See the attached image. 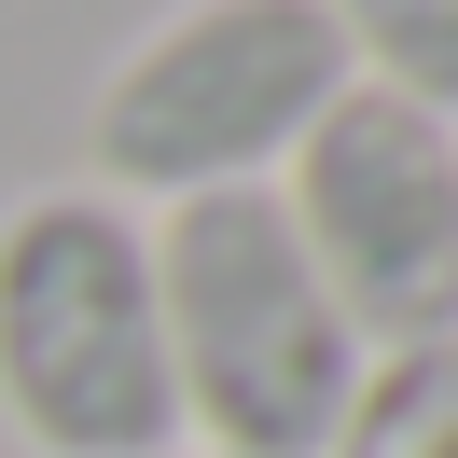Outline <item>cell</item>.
Masks as SVG:
<instances>
[{
  "label": "cell",
  "mask_w": 458,
  "mask_h": 458,
  "mask_svg": "<svg viewBox=\"0 0 458 458\" xmlns=\"http://www.w3.org/2000/svg\"><path fill=\"white\" fill-rule=\"evenodd\" d=\"M153 306H167V375H181V445L208 458H319L375 347L319 292L278 181L153 208Z\"/></svg>",
  "instance_id": "1"
},
{
  "label": "cell",
  "mask_w": 458,
  "mask_h": 458,
  "mask_svg": "<svg viewBox=\"0 0 458 458\" xmlns=\"http://www.w3.org/2000/svg\"><path fill=\"white\" fill-rule=\"evenodd\" d=\"M0 417L29 458H153L181 445L153 223L98 181H42L0 208Z\"/></svg>",
  "instance_id": "2"
},
{
  "label": "cell",
  "mask_w": 458,
  "mask_h": 458,
  "mask_svg": "<svg viewBox=\"0 0 458 458\" xmlns=\"http://www.w3.org/2000/svg\"><path fill=\"white\" fill-rule=\"evenodd\" d=\"M347 84L361 70L319 0H181L112 56V84L84 112V167L98 195H153V208L236 195V181H278L292 140Z\"/></svg>",
  "instance_id": "3"
},
{
  "label": "cell",
  "mask_w": 458,
  "mask_h": 458,
  "mask_svg": "<svg viewBox=\"0 0 458 458\" xmlns=\"http://www.w3.org/2000/svg\"><path fill=\"white\" fill-rule=\"evenodd\" d=\"M278 208H292L319 292L347 306V334L375 361L458 334V125L445 112H417L389 84H347L292 140Z\"/></svg>",
  "instance_id": "4"
},
{
  "label": "cell",
  "mask_w": 458,
  "mask_h": 458,
  "mask_svg": "<svg viewBox=\"0 0 458 458\" xmlns=\"http://www.w3.org/2000/svg\"><path fill=\"white\" fill-rule=\"evenodd\" d=\"M319 458H458V334L361 361V389H347V417H334Z\"/></svg>",
  "instance_id": "5"
},
{
  "label": "cell",
  "mask_w": 458,
  "mask_h": 458,
  "mask_svg": "<svg viewBox=\"0 0 458 458\" xmlns=\"http://www.w3.org/2000/svg\"><path fill=\"white\" fill-rule=\"evenodd\" d=\"M319 14H334L361 84H389V98L458 125V0H319Z\"/></svg>",
  "instance_id": "6"
},
{
  "label": "cell",
  "mask_w": 458,
  "mask_h": 458,
  "mask_svg": "<svg viewBox=\"0 0 458 458\" xmlns=\"http://www.w3.org/2000/svg\"><path fill=\"white\" fill-rule=\"evenodd\" d=\"M153 458H208V445H153Z\"/></svg>",
  "instance_id": "7"
}]
</instances>
